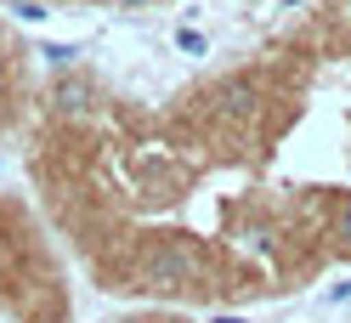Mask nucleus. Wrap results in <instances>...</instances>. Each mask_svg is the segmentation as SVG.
Returning a JSON list of instances; mask_svg holds the SVG:
<instances>
[{"instance_id":"obj_1","label":"nucleus","mask_w":351,"mask_h":323,"mask_svg":"<svg viewBox=\"0 0 351 323\" xmlns=\"http://www.w3.org/2000/svg\"><path fill=\"white\" fill-rule=\"evenodd\" d=\"M193 278H199V255L193 250H182V244H159L142 261V272H136V284L142 289H153V295H170V289H187Z\"/></svg>"},{"instance_id":"obj_2","label":"nucleus","mask_w":351,"mask_h":323,"mask_svg":"<svg viewBox=\"0 0 351 323\" xmlns=\"http://www.w3.org/2000/svg\"><path fill=\"white\" fill-rule=\"evenodd\" d=\"M215 108H221V114H250V108H255V85H250V80L215 85Z\"/></svg>"},{"instance_id":"obj_3","label":"nucleus","mask_w":351,"mask_h":323,"mask_svg":"<svg viewBox=\"0 0 351 323\" xmlns=\"http://www.w3.org/2000/svg\"><path fill=\"white\" fill-rule=\"evenodd\" d=\"M85 97H91V85H85V80H57V91H51V102L69 108V114H74V108H85Z\"/></svg>"},{"instance_id":"obj_4","label":"nucleus","mask_w":351,"mask_h":323,"mask_svg":"<svg viewBox=\"0 0 351 323\" xmlns=\"http://www.w3.org/2000/svg\"><path fill=\"white\" fill-rule=\"evenodd\" d=\"M176 46H182L187 57H204V34L199 29H176Z\"/></svg>"},{"instance_id":"obj_5","label":"nucleus","mask_w":351,"mask_h":323,"mask_svg":"<svg viewBox=\"0 0 351 323\" xmlns=\"http://www.w3.org/2000/svg\"><path fill=\"white\" fill-rule=\"evenodd\" d=\"M40 57H46L51 69H69V62L80 57V46H46V51H40Z\"/></svg>"},{"instance_id":"obj_6","label":"nucleus","mask_w":351,"mask_h":323,"mask_svg":"<svg viewBox=\"0 0 351 323\" xmlns=\"http://www.w3.org/2000/svg\"><path fill=\"white\" fill-rule=\"evenodd\" d=\"M12 12L23 17V23H40V17H51L46 6H40V0H12Z\"/></svg>"},{"instance_id":"obj_7","label":"nucleus","mask_w":351,"mask_h":323,"mask_svg":"<svg viewBox=\"0 0 351 323\" xmlns=\"http://www.w3.org/2000/svg\"><path fill=\"white\" fill-rule=\"evenodd\" d=\"M323 300H328V307H340V300H351V278H340V284H335V289H328Z\"/></svg>"},{"instance_id":"obj_8","label":"nucleus","mask_w":351,"mask_h":323,"mask_svg":"<svg viewBox=\"0 0 351 323\" xmlns=\"http://www.w3.org/2000/svg\"><path fill=\"white\" fill-rule=\"evenodd\" d=\"M340 244H346V250H351V204H346V210H340Z\"/></svg>"},{"instance_id":"obj_9","label":"nucleus","mask_w":351,"mask_h":323,"mask_svg":"<svg viewBox=\"0 0 351 323\" xmlns=\"http://www.w3.org/2000/svg\"><path fill=\"white\" fill-rule=\"evenodd\" d=\"M278 6H283V12H289V6H306V0H278Z\"/></svg>"},{"instance_id":"obj_10","label":"nucleus","mask_w":351,"mask_h":323,"mask_svg":"<svg viewBox=\"0 0 351 323\" xmlns=\"http://www.w3.org/2000/svg\"><path fill=\"white\" fill-rule=\"evenodd\" d=\"M119 6H130V12H136V6H147V0H119Z\"/></svg>"},{"instance_id":"obj_11","label":"nucleus","mask_w":351,"mask_h":323,"mask_svg":"<svg viewBox=\"0 0 351 323\" xmlns=\"http://www.w3.org/2000/svg\"><path fill=\"white\" fill-rule=\"evenodd\" d=\"M215 323H250V318H215Z\"/></svg>"},{"instance_id":"obj_12","label":"nucleus","mask_w":351,"mask_h":323,"mask_svg":"<svg viewBox=\"0 0 351 323\" xmlns=\"http://www.w3.org/2000/svg\"><path fill=\"white\" fill-rule=\"evenodd\" d=\"M346 12H351V0H346Z\"/></svg>"}]
</instances>
